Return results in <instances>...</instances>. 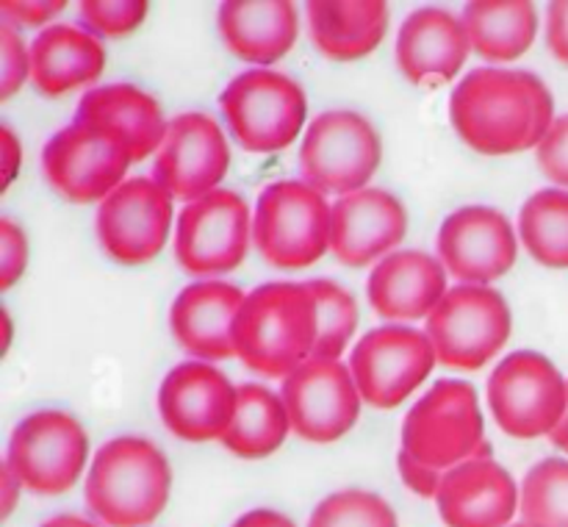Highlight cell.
Returning <instances> with one entry per match:
<instances>
[{
    "label": "cell",
    "mask_w": 568,
    "mask_h": 527,
    "mask_svg": "<svg viewBox=\"0 0 568 527\" xmlns=\"http://www.w3.org/2000/svg\"><path fill=\"white\" fill-rule=\"evenodd\" d=\"M383 161L381 133L358 111L336 109L311 120L300 148L303 181L322 194L361 192Z\"/></svg>",
    "instance_id": "cell-8"
},
{
    "label": "cell",
    "mask_w": 568,
    "mask_h": 527,
    "mask_svg": "<svg viewBox=\"0 0 568 527\" xmlns=\"http://www.w3.org/2000/svg\"><path fill=\"white\" fill-rule=\"evenodd\" d=\"M247 294L227 281H197L183 288L170 308L175 342L194 361H225L236 355L233 325Z\"/></svg>",
    "instance_id": "cell-22"
},
{
    "label": "cell",
    "mask_w": 568,
    "mask_h": 527,
    "mask_svg": "<svg viewBox=\"0 0 568 527\" xmlns=\"http://www.w3.org/2000/svg\"><path fill=\"white\" fill-rule=\"evenodd\" d=\"M568 405V381L541 353L519 349L494 366L488 377V408L514 438L549 436Z\"/></svg>",
    "instance_id": "cell-10"
},
{
    "label": "cell",
    "mask_w": 568,
    "mask_h": 527,
    "mask_svg": "<svg viewBox=\"0 0 568 527\" xmlns=\"http://www.w3.org/2000/svg\"><path fill=\"white\" fill-rule=\"evenodd\" d=\"M220 33L227 50L270 70L297 42V6L288 0H227L220 6Z\"/></svg>",
    "instance_id": "cell-24"
},
{
    "label": "cell",
    "mask_w": 568,
    "mask_h": 527,
    "mask_svg": "<svg viewBox=\"0 0 568 527\" xmlns=\"http://www.w3.org/2000/svg\"><path fill=\"white\" fill-rule=\"evenodd\" d=\"M408 231L403 200L386 189L366 186L333 203L331 253L347 266L381 264Z\"/></svg>",
    "instance_id": "cell-19"
},
{
    "label": "cell",
    "mask_w": 568,
    "mask_h": 527,
    "mask_svg": "<svg viewBox=\"0 0 568 527\" xmlns=\"http://www.w3.org/2000/svg\"><path fill=\"white\" fill-rule=\"evenodd\" d=\"M231 166V148L220 122L200 111H186L170 122L153 164V181L183 203L216 192Z\"/></svg>",
    "instance_id": "cell-16"
},
{
    "label": "cell",
    "mask_w": 568,
    "mask_h": 527,
    "mask_svg": "<svg viewBox=\"0 0 568 527\" xmlns=\"http://www.w3.org/2000/svg\"><path fill=\"white\" fill-rule=\"evenodd\" d=\"M292 430L305 442L331 444L347 436L361 416V397L349 364L308 358L281 383Z\"/></svg>",
    "instance_id": "cell-14"
},
{
    "label": "cell",
    "mask_w": 568,
    "mask_h": 527,
    "mask_svg": "<svg viewBox=\"0 0 568 527\" xmlns=\"http://www.w3.org/2000/svg\"><path fill=\"white\" fill-rule=\"evenodd\" d=\"M288 430L292 422L281 392L261 383H244L239 386L236 416L222 436V447L239 458H266L286 442Z\"/></svg>",
    "instance_id": "cell-29"
},
{
    "label": "cell",
    "mask_w": 568,
    "mask_h": 527,
    "mask_svg": "<svg viewBox=\"0 0 568 527\" xmlns=\"http://www.w3.org/2000/svg\"><path fill=\"white\" fill-rule=\"evenodd\" d=\"M425 333L436 347L438 364L453 369H480L514 333V314L494 286L458 283L427 320Z\"/></svg>",
    "instance_id": "cell-9"
},
{
    "label": "cell",
    "mask_w": 568,
    "mask_h": 527,
    "mask_svg": "<svg viewBox=\"0 0 568 527\" xmlns=\"http://www.w3.org/2000/svg\"><path fill=\"white\" fill-rule=\"evenodd\" d=\"M64 9V0H0V17L11 28L44 26Z\"/></svg>",
    "instance_id": "cell-38"
},
{
    "label": "cell",
    "mask_w": 568,
    "mask_h": 527,
    "mask_svg": "<svg viewBox=\"0 0 568 527\" xmlns=\"http://www.w3.org/2000/svg\"><path fill=\"white\" fill-rule=\"evenodd\" d=\"M447 266L438 255L422 250H394L375 264L366 292L377 316L392 325L430 320L433 311L447 297Z\"/></svg>",
    "instance_id": "cell-21"
},
{
    "label": "cell",
    "mask_w": 568,
    "mask_h": 527,
    "mask_svg": "<svg viewBox=\"0 0 568 527\" xmlns=\"http://www.w3.org/2000/svg\"><path fill=\"white\" fill-rule=\"evenodd\" d=\"M75 116L116 128L128 139L136 161L161 150L166 131H170V122L164 120L159 100L133 83H109V87L89 89L78 103Z\"/></svg>",
    "instance_id": "cell-27"
},
{
    "label": "cell",
    "mask_w": 568,
    "mask_h": 527,
    "mask_svg": "<svg viewBox=\"0 0 568 527\" xmlns=\"http://www.w3.org/2000/svg\"><path fill=\"white\" fill-rule=\"evenodd\" d=\"M236 405L239 386L205 361L178 364L159 388L161 419L183 442H222Z\"/></svg>",
    "instance_id": "cell-18"
},
{
    "label": "cell",
    "mask_w": 568,
    "mask_h": 527,
    "mask_svg": "<svg viewBox=\"0 0 568 527\" xmlns=\"http://www.w3.org/2000/svg\"><path fill=\"white\" fill-rule=\"evenodd\" d=\"M39 527H103L100 521L89 519V516H78V514H59L50 516L48 521H42Z\"/></svg>",
    "instance_id": "cell-44"
},
{
    "label": "cell",
    "mask_w": 568,
    "mask_h": 527,
    "mask_svg": "<svg viewBox=\"0 0 568 527\" xmlns=\"http://www.w3.org/2000/svg\"><path fill=\"white\" fill-rule=\"evenodd\" d=\"M133 150L116 128L94 120H75L48 139L42 170L50 186L70 203H103L125 183Z\"/></svg>",
    "instance_id": "cell-5"
},
{
    "label": "cell",
    "mask_w": 568,
    "mask_h": 527,
    "mask_svg": "<svg viewBox=\"0 0 568 527\" xmlns=\"http://www.w3.org/2000/svg\"><path fill=\"white\" fill-rule=\"evenodd\" d=\"M316 303L305 283L275 281L253 288L233 325L236 355L264 377H288L314 358Z\"/></svg>",
    "instance_id": "cell-1"
},
{
    "label": "cell",
    "mask_w": 568,
    "mask_h": 527,
    "mask_svg": "<svg viewBox=\"0 0 568 527\" xmlns=\"http://www.w3.org/2000/svg\"><path fill=\"white\" fill-rule=\"evenodd\" d=\"M538 166L555 186L568 189V114L558 116L544 142L536 148Z\"/></svg>",
    "instance_id": "cell-36"
},
{
    "label": "cell",
    "mask_w": 568,
    "mask_h": 527,
    "mask_svg": "<svg viewBox=\"0 0 568 527\" xmlns=\"http://www.w3.org/2000/svg\"><path fill=\"white\" fill-rule=\"evenodd\" d=\"M547 44L555 59L568 64V0H555L547 9Z\"/></svg>",
    "instance_id": "cell-40"
},
{
    "label": "cell",
    "mask_w": 568,
    "mask_h": 527,
    "mask_svg": "<svg viewBox=\"0 0 568 527\" xmlns=\"http://www.w3.org/2000/svg\"><path fill=\"white\" fill-rule=\"evenodd\" d=\"M510 527H532V525H527V521H514V525Z\"/></svg>",
    "instance_id": "cell-47"
},
{
    "label": "cell",
    "mask_w": 568,
    "mask_h": 527,
    "mask_svg": "<svg viewBox=\"0 0 568 527\" xmlns=\"http://www.w3.org/2000/svg\"><path fill=\"white\" fill-rule=\"evenodd\" d=\"M519 255V233L491 205L453 211L438 231V261L453 277L471 286H491L508 275Z\"/></svg>",
    "instance_id": "cell-17"
},
{
    "label": "cell",
    "mask_w": 568,
    "mask_h": 527,
    "mask_svg": "<svg viewBox=\"0 0 568 527\" xmlns=\"http://www.w3.org/2000/svg\"><path fill=\"white\" fill-rule=\"evenodd\" d=\"M308 527H399V521L381 494L344 488L316 505Z\"/></svg>",
    "instance_id": "cell-33"
},
{
    "label": "cell",
    "mask_w": 568,
    "mask_h": 527,
    "mask_svg": "<svg viewBox=\"0 0 568 527\" xmlns=\"http://www.w3.org/2000/svg\"><path fill=\"white\" fill-rule=\"evenodd\" d=\"M449 120L477 153L508 155L536 148V111L527 70H471L449 98Z\"/></svg>",
    "instance_id": "cell-3"
},
{
    "label": "cell",
    "mask_w": 568,
    "mask_h": 527,
    "mask_svg": "<svg viewBox=\"0 0 568 527\" xmlns=\"http://www.w3.org/2000/svg\"><path fill=\"white\" fill-rule=\"evenodd\" d=\"M0 491H3L0 494V516H3V519H9L11 510H14L17 503H20L22 483H20V477L11 472V466L6 464V460H3V466H0Z\"/></svg>",
    "instance_id": "cell-42"
},
{
    "label": "cell",
    "mask_w": 568,
    "mask_h": 527,
    "mask_svg": "<svg viewBox=\"0 0 568 527\" xmlns=\"http://www.w3.org/2000/svg\"><path fill=\"white\" fill-rule=\"evenodd\" d=\"M438 364L430 336L410 325H383L366 333L349 353V372L364 403L397 408L430 377Z\"/></svg>",
    "instance_id": "cell-13"
},
{
    "label": "cell",
    "mask_w": 568,
    "mask_h": 527,
    "mask_svg": "<svg viewBox=\"0 0 568 527\" xmlns=\"http://www.w3.org/2000/svg\"><path fill=\"white\" fill-rule=\"evenodd\" d=\"M311 39L336 61L369 55L388 31V6L383 0H311Z\"/></svg>",
    "instance_id": "cell-26"
},
{
    "label": "cell",
    "mask_w": 568,
    "mask_h": 527,
    "mask_svg": "<svg viewBox=\"0 0 568 527\" xmlns=\"http://www.w3.org/2000/svg\"><path fill=\"white\" fill-rule=\"evenodd\" d=\"M403 449L422 464L447 472L471 458H491L477 392L466 381H438L403 422Z\"/></svg>",
    "instance_id": "cell-4"
},
{
    "label": "cell",
    "mask_w": 568,
    "mask_h": 527,
    "mask_svg": "<svg viewBox=\"0 0 568 527\" xmlns=\"http://www.w3.org/2000/svg\"><path fill=\"white\" fill-rule=\"evenodd\" d=\"M397 472H399V477H403V483L410 488V491L419 494V497H425V499H436L438 486H442V480H444L442 469L422 464L419 458H414L410 453L399 449V453H397Z\"/></svg>",
    "instance_id": "cell-39"
},
{
    "label": "cell",
    "mask_w": 568,
    "mask_h": 527,
    "mask_svg": "<svg viewBox=\"0 0 568 527\" xmlns=\"http://www.w3.org/2000/svg\"><path fill=\"white\" fill-rule=\"evenodd\" d=\"M549 442H552L560 453L568 455V405H566V414H564V419H560V425L549 433Z\"/></svg>",
    "instance_id": "cell-45"
},
{
    "label": "cell",
    "mask_w": 568,
    "mask_h": 527,
    "mask_svg": "<svg viewBox=\"0 0 568 527\" xmlns=\"http://www.w3.org/2000/svg\"><path fill=\"white\" fill-rule=\"evenodd\" d=\"M0 325H3V344H0V353H9V347H11V336H14V327H11V316H9V311H0Z\"/></svg>",
    "instance_id": "cell-46"
},
{
    "label": "cell",
    "mask_w": 568,
    "mask_h": 527,
    "mask_svg": "<svg viewBox=\"0 0 568 527\" xmlns=\"http://www.w3.org/2000/svg\"><path fill=\"white\" fill-rule=\"evenodd\" d=\"M231 527H297L288 516L277 514V510L270 508H255L247 510L244 516H239Z\"/></svg>",
    "instance_id": "cell-43"
},
{
    "label": "cell",
    "mask_w": 568,
    "mask_h": 527,
    "mask_svg": "<svg viewBox=\"0 0 568 527\" xmlns=\"http://www.w3.org/2000/svg\"><path fill=\"white\" fill-rule=\"evenodd\" d=\"M172 197L153 178H128L98 209V239L109 259L144 264L164 250L172 227Z\"/></svg>",
    "instance_id": "cell-15"
},
{
    "label": "cell",
    "mask_w": 568,
    "mask_h": 527,
    "mask_svg": "<svg viewBox=\"0 0 568 527\" xmlns=\"http://www.w3.org/2000/svg\"><path fill=\"white\" fill-rule=\"evenodd\" d=\"M22 166V144L17 139V133L11 131V125H0V192L14 183L17 172Z\"/></svg>",
    "instance_id": "cell-41"
},
{
    "label": "cell",
    "mask_w": 568,
    "mask_h": 527,
    "mask_svg": "<svg viewBox=\"0 0 568 527\" xmlns=\"http://www.w3.org/2000/svg\"><path fill=\"white\" fill-rule=\"evenodd\" d=\"M305 286L314 294L316 322H320L314 358L342 361V353L358 327V303L347 288L327 277H311Z\"/></svg>",
    "instance_id": "cell-32"
},
{
    "label": "cell",
    "mask_w": 568,
    "mask_h": 527,
    "mask_svg": "<svg viewBox=\"0 0 568 527\" xmlns=\"http://www.w3.org/2000/svg\"><path fill=\"white\" fill-rule=\"evenodd\" d=\"M103 67V44L83 26H50L31 42V81L48 98L94 83Z\"/></svg>",
    "instance_id": "cell-25"
},
{
    "label": "cell",
    "mask_w": 568,
    "mask_h": 527,
    "mask_svg": "<svg viewBox=\"0 0 568 527\" xmlns=\"http://www.w3.org/2000/svg\"><path fill=\"white\" fill-rule=\"evenodd\" d=\"M436 508L447 527H510L521 488L494 458H471L444 472Z\"/></svg>",
    "instance_id": "cell-20"
},
{
    "label": "cell",
    "mask_w": 568,
    "mask_h": 527,
    "mask_svg": "<svg viewBox=\"0 0 568 527\" xmlns=\"http://www.w3.org/2000/svg\"><path fill=\"white\" fill-rule=\"evenodd\" d=\"M253 211L231 189H216L178 214L175 261L194 277L216 281L247 259Z\"/></svg>",
    "instance_id": "cell-12"
},
{
    "label": "cell",
    "mask_w": 568,
    "mask_h": 527,
    "mask_svg": "<svg viewBox=\"0 0 568 527\" xmlns=\"http://www.w3.org/2000/svg\"><path fill=\"white\" fill-rule=\"evenodd\" d=\"M89 436L67 411L44 408L28 414L9 438L6 464L20 477L22 488L44 497L70 491L83 475Z\"/></svg>",
    "instance_id": "cell-11"
},
{
    "label": "cell",
    "mask_w": 568,
    "mask_h": 527,
    "mask_svg": "<svg viewBox=\"0 0 568 527\" xmlns=\"http://www.w3.org/2000/svg\"><path fill=\"white\" fill-rule=\"evenodd\" d=\"M521 521L568 527V458H544L521 483Z\"/></svg>",
    "instance_id": "cell-31"
},
{
    "label": "cell",
    "mask_w": 568,
    "mask_h": 527,
    "mask_svg": "<svg viewBox=\"0 0 568 527\" xmlns=\"http://www.w3.org/2000/svg\"><path fill=\"white\" fill-rule=\"evenodd\" d=\"M170 488V460L153 442L116 436L94 453L83 494L103 527H148L166 508Z\"/></svg>",
    "instance_id": "cell-2"
},
{
    "label": "cell",
    "mask_w": 568,
    "mask_h": 527,
    "mask_svg": "<svg viewBox=\"0 0 568 527\" xmlns=\"http://www.w3.org/2000/svg\"><path fill=\"white\" fill-rule=\"evenodd\" d=\"M31 78V48L20 31L0 22V100H9Z\"/></svg>",
    "instance_id": "cell-35"
},
{
    "label": "cell",
    "mask_w": 568,
    "mask_h": 527,
    "mask_svg": "<svg viewBox=\"0 0 568 527\" xmlns=\"http://www.w3.org/2000/svg\"><path fill=\"white\" fill-rule=\"evenodd\" d=\"M460 20L471 50L488 61L519 59L538 33V11L527 0H475L466 3Z\"/></svg>",
    "instance_id": "cell-28"
},
{
    "label": "cell",
    "mask_w": 568,
    "mask_h": 527,
    "mask_svg": "<svg viewBox=\"0 0 568 527\" xmlns=\"http://www.w3.org/2000/svg\"><path fill=\"white\" fill-rule=\"evenodd\" d=\"M333 205L305 181H275L253 211V242L281 270H303L331 250Z\"/></svg>",
    "instance_id": "cell-6"
},
{
    "label": "cell",
    "mask_w": 568,
    "mask_h": 527,
    "mask_svg": "<svg viewBox=\"0 0 568 527\" xmlns=\"http://www.w3.org/2000/svg\"><path fill=\"white\" fill-rule=\"evenodd\" d=\"M148 9L144 0H83L81 22L98 39H116L136 31L148 17Z\"/></svg>",
    "instance_id": "cell-34"
},
{
    "label": "cell",
    "mask_w": 568,
    "mask_h": 527,
    "mask_svg": "<svg viewBox=\"0 0 568 527\" xmlns=\"http://www.w3.org/2000/svg\"><path fill=\"white\" fill-rule=\"evenodd\" d=\"M519 239L538 264L568 270V189H541L527 197Z\"/></svg>",
    "instance_id": "cell-30"
},
{
    "label": "cell",
    "mask_w": 568,
    "mask_h": 527,
    "mask_svg": "<svg viewBox=\"0 0 568 527\" xmlns=\"http://www.w3.org/2000/svg\"><path fill=\"white\" fill-rule=\"evenodd\" d=\"M28 266V236L11 220H0V288H11Z\"/></svg>",
    "instance_id": "cell-37"
},
{
    "label": "cell",
    "mask_w": 568,
    "mask_h": 527,
    "mask_svg": "<svg viewBox=\"0 0 568 527\" xmlns=\"http://www.w3.org/2000/svg\"><path fill=\"white\" fill-rule=\"evenodd\" d=\"M227 128L250 153H277L300 136L308 100L294 78L275 70H247L220 98Z\"/></svg>",
    "instance_id": "cell-7"
},
{
    "label": "cell",
    "mask_w": 568,
    "mask_h": 527,
    "mask_svg": "<svg viewBox=\"0 0 568 527\" xmlns=\"http://www.w3.org/2000/svg\"><path fill=\"white\" fill-rule=\"evenodd\" d=\"M471 53L464 20L442 6L410 11L397 33V64L410 83L455 78Z\"/></svg>",
    "instance_id": "cell-23"
}]
</instances>
